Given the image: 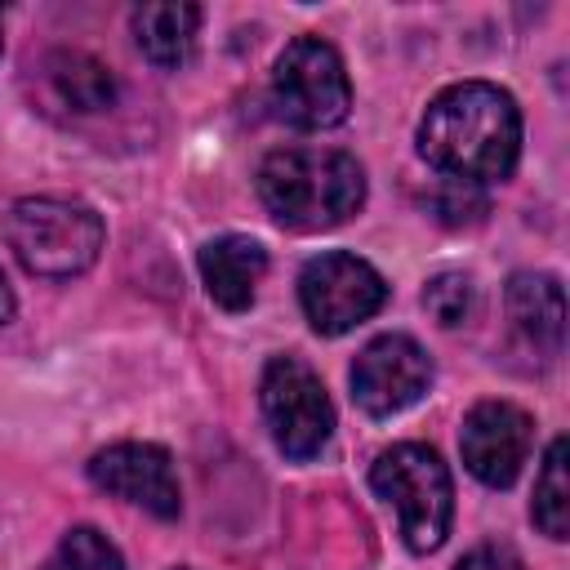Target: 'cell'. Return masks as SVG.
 <instances>
[{
  "label": "cell",
  "mask_w": 570,
  "mask_h": 570,
  "mask_svg": "<svg viewBox=\"0 0 570 570\" xmlns=\"http://www.w3.org/2000/svg\"><path fill=\"white\" fill-rule=\"evenodd\" d=\"M419 156L454 183H503L521 156L517 98L490 80L441 89L419 120Z\"/></svg>",
  "instance_id": "obj_1"
},
{
  "label": "cell",
  "mask_w": 570,
  "mask_h": 570,
  "mask_svg": "<svg viewBox=\"0 0 570 570\" xmlns=\"http://www.w3.org/2000/svg\"><path fill=\"white\" fill-rule=\"evenodd\" d=\"M254 183L263 209L289 232L343 227L365 205L361 160L334 147H276L263 156Z\"/></svg>",
  "instance_id": "obj_2"
},
{
  "label": "cell",
  "mask_w": 570,
  "mask_h": 570,
  "mask_svg": "<svg viewBox=\"0 0 570 570\" xmlns=\"http://www.w3.org/2000/svg\"><path fill=\"white\" fill-rule=\"evenodd\" d=\"M9 245L31 276L71 281L85 276L107 240V227L94 205L67 196H27L9 209Z\"/></svg>",
  "instance_id": "obj_3"
},
{
  "label": "cell",
  "mask_w": 570,
  "mask_h": 570,
  "mask_svg": "<svg viewBox=\"0 0 570 570\" xmlns=\"http://www.w3.org/2000/svg\"><path fill=\"white\" fill-rule=\"evenodd\" d=\"M374 494L396 508L401 539L410 552H436L454 521V481L441 454L423 441L387 445L370 468Z\"/></svg>",
  "instance_id": "obj_4"
},
{
  "label": "cell",
  "mask_w": 570,
  "mask_h": 570,
  "mask_svg": "<svg viewBox=\"0 0 570 570\" xmlns=\"http://www.w3.org/2000/svg\"><path fill=\"white\" fill-rule=\"evenodd\" d=\"M272 102L285 125L307 134L343 125L352 107V80L343 53L321 36L289 40L272 67Z\"/></svg>",
  "instance_id": "obj_5"
},
{
  "label": "cell",
  "mask_w": 570,
  "mask_h": 570,
  "mask_svg": "<svg viewBox=\"0 0 570 570\" xmlns=\"http://www.w3.org/2000/svg\"><path fill=\"white\" fill-rule=\"evenodd\" d=\"M258 405L263 423L276 441V450L294 463L316 459L334 436V401L321 383V374L303 356H272L258 379Z\"/></svg>",
  "instance_id": "obj_6"
},
{
  "label": "cell",
  "mask_w": 570,
  "mask_h": 570,
  "mask_svg": "<svg viewBox=\"0 0 570 570\" xmlns=\"http://www.w3.org/2000/svg\"><path fill=\"white\" fill-rule=\"evenodd\" d=\"M298 303L316 334L338 338V334L356 330L361 321H370L374 312H383L387 281L379 276L374 263H365L347 249H330V254H316L303 263Z\"/></svg>",
  "instance_id": "obj_7"
},
{
  "label": "cell",
  "mask_w": 570,
  "mask_h": 570,
  "mask_svg": "<svg viewBox=\"0 0 570 570\" xmlns=\"http://www.w3.org/2000/svg\"><path fill=\"white\" fill-rule=\"evenodd\" d=\"M347 383L352 401L370 419H392L423 401V392L432 387V356L410 334H379L356 352Z\"/></svg>",
  "instance_id": "obj_8"
},
{
  "label": "cell",
  "mask_w": 570,
  "mask_h": 570,
  "mask_svg": "<svg viewBox=\"0 0 570 570\" xmlns=\"http://www.w3.org/2000/svg\"><path fill=\"white\" fill-rule=\"evenodd\" d=\"M530 445H534V419L512 401H476L459 428L463 468L490 490H508L521 476Z\"/></svg>",
  "instance_id": "obj_9"
},
{
  "label": "cell",
  "mask_w": 570,
  "mask_h": 570,
  "mask_svg": "<svg viewBox=\"0 0 570 570\" xmlns=\"http://www.w3.org/2000/svg\"><path fill=\"white\" fill-rule=\"evenodd\" d=\"M89 481L160 521H174L183 512L178 472L165 445L151 441H116L89 459Z\"/></svg>",
  "instance_id": "obj_10"
},
{
  "label": "cell",
  "mask_w": 570,
  "mask_h": 570,
  "mask_svg": "<svg viewBox=\"0 0 570 570\" xmlns=\"http://www.w3.org/2000/svg\"><path fill=\"white\" fill-rule=\"evenodd\" d=\"M196 267H200L209 298L223 312H245V307H254V294L267 276V249L254 236L227 232V236H214L200 245Z\"/></svg>",
  "instance_id": "obj_11"
},
{
  "label": "cell",
  "mask_w": 570,
  "mask_h": 570,
  "mask_svg": "<svg viewBox=\"0 0 570 570\" xmlns=\"http://www.w3.org/2000/svg\"><path fill=\"white\" fill-rule=\"evenodd\" d=\"M508 312H512L517 330L525 334V343H534L548 356L561 352V343H566V294H561L557 276L517 272L508 281Z\"/></svg>",
  "instance_id": "obj_12"
},
{
  "label": "cell",
  "mask_w": 570,
  "mask_h": 570,
  "mask_svg": "<svg viewBox=\"0 0 570 570\" xmlns=\"http://www.w3.org/2000/svg\"><path fill=\"white\" fill-rule=\"evenodd\" d=\"M200 4H138L129 13V27H134V40L138 49L165 67V71H178L191 53H196V36H200Z\"/></svg>",
  "instance_id": "obj_13"
},
{
  "label": "cell",
  "mask_w": 570,
  "mask_h": 570,
  "mask_svg": "<svg viewBox=\"0 0 570 570\" xmlns=\"http://www.w3.org/2000/svg\"><path fill=\"white\" fill-rule=\"evenodd\" d=\"M49 85L76 111H102L116 102V76L94 53L80 49H58L49 58Z\"/></svg>",
  "instance_id": "obj_14"
},
{
  "label": "cell",
  "mask_w": 570,
  "mask_h": 570,
  "mask_svg": "<svg viewBox=\"0 0 570 570\" xmlns=\"http://www.w3.org/2000/svg\"><path fill=\"white\" fill-rule=\"evenodd\" d=\"M530 517L548 539H566L570 534V481H566V436H557L543 454V468L534 476V499H530Z\"/></svg>",
  "instance_id": "obj_15"
},
{
  "label": "cell",
  "mask_w": 570,
  "mask_h": 570,
  "mask_svg": "<svg viewBox=\"0 0 570 570\" xmlns=\"http://www.w3.org/2000/svg\"><path fill=\"white\" fill-rule=\"evenodd\" d=\"M423 307L436 325L445 330H459L472 321L476 312V285L468 272H436L428 285H423Z\"/></svg>",
  "instance_id": "obj_16"
},
{
  "label": "cell",
  "mask_w": 570,
  "mask_h": 570,
  "mask_svg": "<svg viewBox=\"0 0 570 570\" xmlns=\"http://www.w3.org/2000/svg\"><path fill=\"white\" fill-rule=\"evenodd\" d=\"M53 570H125V557L120 548L94 530V525H71L58 543V557H53Z\"/></svg>",
  "instance_id": "obj_17"
},
{
  "label": "cell",
  "mask_w": 570,
  "mask_h": 570,
  "mask_svg": "<svg viewBox=\"0 0 570 570\" xmlns=\"http://www.w3.org/2000/svg\"><path fill=\"white\" fill-rule=\"evenodd\" d=\"M432 209H436V218L441 223H450V227H463V223H476L481 214H485V196L472 187V183H454V178H445L436 191H432V200H428Z\"/></svg>",
  "instance_id": "obj_18"
},
{
  "label": "cell",
  "mask_w": 570,
  "mask_h": 570,
  "mask_svg": "<svg viewBox=\"0 0 570 570\" xmlns=\"http://www.w3.org/2000/svg\"><path fill=\"white\" fill-rule=\"evenodd\" d=\"M454 570H521V561L508 548H472Z\"/></svg>",
  "instance_id": "obj_19"
},
{
  "label": "cell",
  "mask_w": 570,
  "mask_h": 570,
  "mask_svg": "<svg viewBox=\"0 0 570 570\" xmlns=\"http://www.w3.org/2000/svg\"><path fill=\"white\" fill-rule=\"evenodd\" d=\"M13 312H18V298H13V285H9L4 272H0V325L13 321Z\"/></svg>",
  "instance_id": "obj_20"
},
{
  "label": "cell",
  "mask_w": 570,
  "mask_h": 570,
  "mask_svg": "<svg viewBox=\"0 0 570 570\" xmlns=\"http://www.w3.org/2000/svg\"><path fill=\"white\" fill-rule=\"evenodd\" d=\"M0 49H4V27H0Z\"/></svg>",
  "instance_id": "obj_21"
},
{
  "label": "cell",
  "mask_w": 570,
  "mask_h": 570,
  "mask_svg": "<svg viewBox=\"0 0 570 570\" xmlns=\"http://www.w3.org/2000/svg\"><path fill=\"white\" fill-rule=\"evenodd\" d=\"M174 570H191V566H174Z\"/></svg>",
  "instance_id": "obj_22"
}]
</instances>
